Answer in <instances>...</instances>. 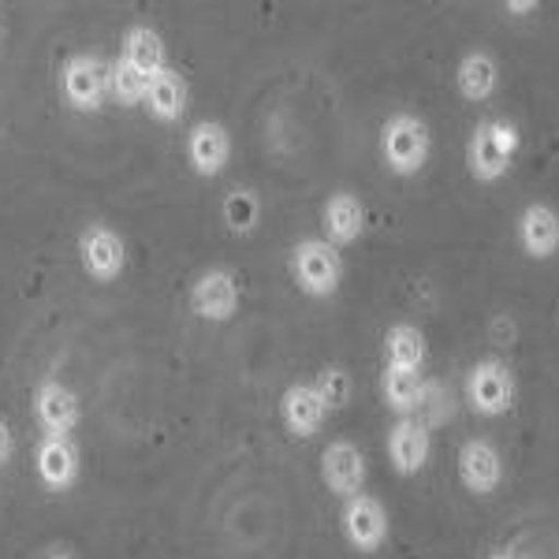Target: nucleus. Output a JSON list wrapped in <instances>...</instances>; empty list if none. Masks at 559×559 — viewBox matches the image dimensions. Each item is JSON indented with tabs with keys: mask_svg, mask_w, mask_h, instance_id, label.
Listing matches in <instances>:
<instances>
[{
	"mask_svg": "<svg viewBox=\"0 0 559 559\" xmlns=\"http://www.w3.org/2000/svg\"><path fill=\"white\" fill-rule=\"evenodd\" d=\"M128 64L139 71L146 83L160 75L168 68V52H165V41L153 26H131L128 38H123V52H120Z\"/></svg>",
	"mask_w": 559,
	"mask_h": 559,
	"instance_id": "obj_18",
	"label": "nucleus"
},
{
	"mask_svg": "<svg viewBox=\"0 0 559 559\" xmlns=\"http://www.w3.org/2000/svg\"><path fill=\"white\" fill-rule=\"evenodd\" d=\"M12 452H15L12 429H8V421L0 418V466H8V463H12Z\"/></svg>",
	"mask_w": 559,
	"mask_h": 559,
	"instance_id": "obj_26",
	"label": "nucleus"
},
{
	"mask_svg": "<svg viewBox=\"0 0 559 559\" xmlns=\"http://www.w3.org/2000/svg\"><path fill=\"white\" fill-rule=\"evenodd\" d=\"M79 261H83L90 280L112 284L123 273V265H128V247H123V239L108 224H90L79 236Z\"/></svg>",
	"mask_w": 559,
	"mask_h": 559,
	"instance_id": "obj_6",
	"label": "nucleus"
},
{
	"mask_svg": "<svg viewBox=\"0 0 559 559\" xmlns=\"http://www.w3.org/2000/svg\"><path fill=\"white\" fill-rule=\"evenodd\" d=\"M321 481L329 485V492L344 496V500L358 496V492H362V485H366V459H362V452H358L350 440H332V444L321 452Z\"/></svg>",
	"mask_w": 559,
	"mask_h": 559,
	"instance_id": "obj_9",
	"label": "nucleus"
},
{
	"mask_svg": "<svg viewBox=\"0 0 559 559\" xmlns=\"http://www.w3.org/2000/svg\"><path fill=\"white\" fill-rule=\"evenodd\" d=\"M344 534L358 552H377L388 540V511L377 496H350L344 503Z\"/></svg>",
	"mask_w": 559,
	"mask_h": 559,
	"instance_id": "obj_8",
	"label": "nucleus"
},
{
	"mask_svg": "<svg viewBox=\"0 0 559 559\" xmlns=\"http://www.w3.org/2000/svg\"><path fill=\"white\" fill-rule=\"evenodd\" d=\"M187 160H191V168L198 176L213 179L221 176L224 168H228L231 160V134L224 123L216 120H202L194 123L191 134H187Z\"/></svg>",
	"mask_w": 559,
	"mask_h": 559,
	"instance_id": "obj_10",
	"label": "nucleus"
},
{
	"mask_svg": "<svg viewBox=\"0 0 559 559\" xmlns=\"http://www.w3.org/2000/svg\"><path fill=\"white\" fill-rule=\"evenodd\" d=\"M388 369H421L426 362V336L414 324H392L384 336Z\"/></svg>",
	"mask_w": 559,
	"mask_h": 559,
	"instance_id": "obj_22",
	"label": "nucleus"
},
{
	"mask_svg": "<svg viewBox=\"0 0 559 559\" xmlns=\"http://www.w3.org/2000/svg\"><path fill=\"white\" fill-rule=\"evenodd\" d=\"M34 414H38L45 437H68L83 418V407H79V395L68 384L41 381L38 392H34Z\"/></svg>",
	"mask_w": 559,
	"mask_h": 559,
	"instance_id": "obj_12",
	"label": "nucleus"
},
{
	"mask_svg": "<svg viewBox=\"0 0 559 559\" xmlns=\"http://www.w3.org/2000/svg\"><path fill=\"white\" fill-rule=\"evenodd\" d=\"M292 276L310 299H329L344 280V258L329 239H302L292 250Z\"/></svg>",
	"mask_w": 559,
	"mask_h": 559,
	"instance_id": "obj_2",
	"label": "nucleus"
},
{
	"mask_svg": "<svg viewBox=\"0 0 559 559\" xmlns=\"http://www.w3.org/2000/svg\"><path fill=\"white\" fill-rule=\"evenodd\" d=\"M426 392L429 388L421 381V369H384V403L400 418H411L414 411H421Z\"/></svg>",
	"mask_w": 559,
	"mask_h": 559,
	"instance_id": "obj_20",
	"label": "nucleus"
},
{
	"mask_svg": "<svg viewBox=\"0 0 559 559\" xmlns=\"http://www.w3.org/2000/svg\"><path fill=\"white\" fill-rule=\"evenodd\" d=\"M459 481L474 496H492L503 481V459L489 440H466L459 448Z\"/></svg>",
	"mask_w": 559,
	"mask_h": 559,
	"instance_id": "obj_11",
	"label": "nucleus"
},
{
	"mask_svg": "<svg viewBox=\"0 0 559 559\" xmlns=\"http://www.w3.org/2000/svg\"><path fill=\"white\" fill-rule=\"evenodd\" d=\"M429 448H432V437H429V426L421 418H400L388 432V459L400 474H418L421 466L429 463Z\"/></svg>",
	"mask_w": 559,
	"mask_h": 559,
	"instance_id": "obj_13",
	"label": "nucleus"
},
{
	"mask_svg": "<svg viewBox=\"0 0 559 559\" xmlns=\"http://www.w3.org/2000/svg\"><path fill=\"white\" fill-rule=\"evenodd\" d=\"M519 242L530 258H552L559 250V213L552 205L534 202L526 205L519 221Z\"/></svg>",
	"mask_w": 559,
	"mask_h": 559,
	"instance_id": "obj_16",
	"label": "nucleus"
},
{
	"mask_svg": "<svg viewBox=\"0 0 559 559\" xmlns=\"http://www.w3.org/2000/svg\"><path fill=\"white\" fill-rule=\"evenodd\" d=\"M224 221L236 231H250L258 224V198L250 191H231L224 198Z\"/></svg>",
	"mask_w": 559,
	"mask_h": 559,
	"instance_id": "obj_25",
	"label": "nucleus"
},
{
	"mask_svg": "<svg viewBox=\"0 0 559 559\" xmlns=\"http://www.w3.org/2000/svg\"><path fill=\"white\" fill-rule=\"evenodd\" d=\"M466 400L477 414L485 418H500V414L511 411L515 403V377L503 362H477L466 377Z\"/></svg>",
	"mask_w": 559,
	"mask_h": 559,
	"instance_id": "obj_5",
	"label": "nucleus"
},
{
	"mask_svg": "<svg viewBox=\"0 0 559 559\" xmlns=\"http://www.w3.org/2000/svg\"><path fill=\"white\" fill-rule=\"evenodd\" d=\"M108 90H112V97L120 105H128V108H134V105H142L146 102V90H150V83L146 79L139 75V71H134L128 60H112V64H108Z\"/></svg>",
	"mask_w": 559,
	"mask_h": 559,
	"instance_id": "obj_23",
	"label": "nucleus"
},
{
	"mask_svg": "<svg viewBox=\"0 0 559 559\" xmlns=\"http://www.w3.org/2000/svg\"><path fill=\"white\" fill-rule=\"evenodd\" d=\"M34 463H38V477L52 492H64L79 481V448L71 437H41Z\"/></svg>",
	"mask_w": 559,
	"mask_h": 559,
	"instance_id": "obj_14",
	"label": "nucleus"
},
{
	"mask_svg": "<svg viewBox=\"0 0 559 559\" xmlns=\"http://www.w3.org/2000/svg\"><path fill=\"white\" fill-rule=\"evenodd\" d=\"M150 108L153 120L160 123H176L179 116L187 112V79L179 75L176 68H165L157 79L150 83L146 90V102H142Z\"/></svg>",
	"mask_w": 559,
	"mask_h": 559,
	"instance_id": "obj_19",
	"label": "nucleus"
},
{
	"mask_svg": "<svg viewBox=\"0 0 559 559\" xmlns=\"http://www.w3.org/2000/svg\"><path fill=\"white\" fill-rule=\"evenodd\" d=\"M191 310L202 321H228L239 310V280L231 269H210L194 280Z\"/></svg>",
	"mask_w": 559,
	"mask_h": 559,
	"instance_id": "obj_7",
	"label": "nucleus"
},
{
	"mask_svg": "<svg viewBox=\"0 0 559 559\" xmlns=\"http://www.w3.org/2000/svg\"><path fill=\"white\" fill-rule=\"evenodd\" d=\"M60 559H64V556H60Z\"/></svg>",
	"mask_w": 559,
	"mask_h": 559,
	"instance_id": "obj_28",
	"label": "nucleus"
},
{
	"mask_svg": "<svg viewBox=\"0 0 559 559\" xmlns=\"http://www.w3.org/2000/svg\"><path fill=\"white\" fill-rule=\"evenodd\" d=\"M489 559H515V556H511V552H492Z\"/></svg>",
	"mask_w": 559,
	"mask_h": 559,
	"instance_id": "obj_27",
	"label": "nucleus"
},
{
	"mask_svg": "<svg viewBox=\"0 0 559 559\" xmlns=\"http://www.w3.org/2000/svg\"><path fill=\"white\" fill-rule=\"evenodd\" d=\"M313 388H318V395L324 400V407H329V411L347 407V400H350V377H347V369L324 366L321 373H318V381H313Z\"/></svg>",
	"mask_w": 559,
	"mask_h": 559,
	"instance_id": "obj_24",
	"label": "nucleus"
},
{
	"mask_svg": "<svg viewBox=\"0 0 559 559\" xmlns=\"http://www.w3.org/2000/svg\"><path fill=\"white\" fill-rule=\"evenodd\" d=\"M60 86H64V97L71 108H79V112H97L108 94V64L102 57H94V52H79V57H71L64 71H60Z\"/></svg>",
	"mask_w": 559,
	"mask_h": 559,
	"instance_id": "obj_4",
	"label": "nucleus"
},
{
	"mask_svg": "<svg viewBox=\"0 0 559 559\" xmlns=\"http://www.w3.org/2000/svg\"><path fill=\"white\" fill-rule=\"evenodd\" d=\"M496 60L489 52H466L463 64L455 71V83H459V94L466 97V102H489L496 94Z\"/></svg>",
	"mask_w": 559,
	"mask_h": 559,
	"instance_id": "obj_21",
	"label": "nucleus"
},
{
	"mask_svg": "<svg viewBox=\"0 0 559 559\" xmlns=\"http://www.w3.org/2000/svg\"><path fill=\"white\" fill-rule=\"evenodd\" d=\"M519 150V131L503 120H481L471 134V146H466V165L477 183H496V179L508 176L511 160Z\"/></svg>",
	"mask_w": 559,
	"mask_h": 559,
	"instance_id": "obj_1",
	"label": "nucleus"
},
{
	"mask_svg": "<svg viewBox=\"0 0 559 559\" xmlns=\"http://www.w3.org/2000/svg\"><path fill=\"white\" fill-rule=\"evenodd\" d=\"M321 221H324V236H329L332 247L340 250V247H350V242L362 236L366 210H362V202H358L355 194L340 191V194H332L329 202H324Z\"/></svg>",
	"mask_w": 559,
	"mask_h": 559,
	"instance_id": "obj_17",
	"label": "nucleus"
},
{
	"mask_svg": "<svg viewBox=\"0 0 559 559\" xmlns=\"http://www.w3.org/2000/svg\"><path fill=\"white\" fill-rule=\"evenodd\" d=\"M381 153H384V165L395 176L421 173L429 160V128L411 112L392 116L381 131Z\"/></svg>",
	"mask_w": 559,
	"mask_h": 559,
	"instance_id": "obj_3",
	"label": "nucleus"
},
{
	"mask_svg": "<svg viewBox=\"0 0 559 559\" xmlns=\"http://www.w3.org/2000/svg\"><path fill=\"white\" fill-rule=\"evenodd\" d=\"M280 414H284V426L292 437H313L321 426H324V400L318 395V388L313 384H292L284 392V400H280Z\"/></svg>",
	"mask_w": 559,
	"mask_h": 559,
	"instance_id": "obj_15",
	"label": "nucleus"
}]
</instances>
